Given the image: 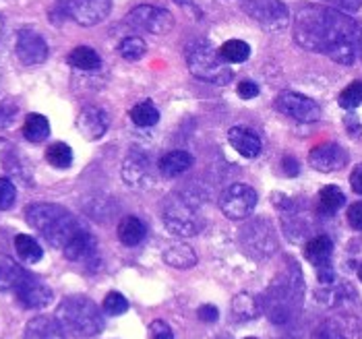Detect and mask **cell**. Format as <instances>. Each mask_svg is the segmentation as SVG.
<instances>
[{
	"label": "cell",
	"instance_id": "f907efd6",
	"mask_svg": "<svg viewBox=\"0 0 362 339\" xmlns=\"http://www.w3.org/2000/svg\"><path fill=\"white\" fill-rule=\"evenodd\" d=\"M356 54L362 58V25H356Z\"/></svg>",
	"mask_w": 362,
	"mask_h": 339
},
{
	"label": "cell",
	"instance_id": "83f0119b",
	"mask_svg": "<svg viewBox=\"0 0 362 339\" xmlns=\"http://www.w3.org/2000/svg\"><path fill=\"white\" fill-rule=\"evenodd\" d=\"M164 261L174 269H191L197 265V254L189 244H174L164 253Z\"/></svg>",
	"mask_w": 362,
	"mask_h": 339
},
{
	"label": "cell",
	"instance_id": "ba28073f",
	"mask_svg": "<svg viewBox=\"0 0 362 339\" xmlns=\"http://www.w3.org/2000/svg\"><path fill=\"white\" fill-rule=\"evenodd\" d=\"M243 8L265 31H281L290 25V11L281 0H243Z\"/></svg>",
	"mask_w": 362,
	"mask_h": 339
},
{
	"label": "cell",
	"instance_id": "74e56055",
	"mask_svg": "<svg viewBox=\"0 0 362 339\" xmlns=\"http://www.w3.org/2000/svg\"><path fill=\"white\" fill-rule=\"evenodd\" d=\"M102 309H104L106 314H110V316H118V314H124V312L129 311V300H127L120 292H110V294L104 298Z\"/></svg>",
	"mask_w": 362,
	"mask_h": 339
},
{
	"label": "cell",
	"instance_id": "8992f818",
	"mask_svg": "<svg viewBox=\"0 0 362 339\" xmlns=\"http://www.w3.org/2000/svg\"><path fill=\"white\" fill-rule=\"evenodd\" d=\"M187 62H189V71L199 81L211 85H228L234 79L232 69L223 62L220 52L209 42L195 44L187 54Z\"/></svg>",
	"mask_w": 362,
	"mask_h": 339
},
{
	"label": "cell",
	"instance_id": "60d3db41",
	"mask_svg": "<svg viewBox=\"0 0 362 339\" xmlns=\"http://www.w3.org/2000/svg\"><path fill=\"white\" fill-rule=\"evenodd\" d=\"M17 106L13 102H2L0 104V126H11L17 116Z\"/></svg>",
	"mask_w": 362,
	"mask_h": 339
},
{
	"label": "cell",
	"instance_id": "d4e9b609",
	"mask_svg": "<svg viewBox=\"0 0 362 339\" xmlns=\"http://www.w3.org/2000/svg\"><path fill=\"white\" fill-rule=\"evenodd\" d=\"M116 234H118V240H120L124 246H137V244L143 242V238H145V224L141 222L139 218L129 215V218H124V220L118 224Z\"/></svg>",
	"mask_w": 362,
	"mask_h": 339
},
{
	"label": "cell",
	"instance_id": "e575fe53",
	"mask_svg": "<svg viewBox=\"0 0 362 339\" xmlns=\"http://www.w3.org/2000/svg\"><path fill=\"white\" fill-rule=\"evenodd\" d=\"M344 203H346V197H344V193L337 186L329 184V186L321 189V193H319V207H321V211L335 213Z\"/></svg>",
	"mask_w": 362,
	"mask_h": 339
},
{
	"label": "cell",
	"instance_id": "8d00e7d4",
	"mask_svg": "<svg viewBox=\"0 0 362 339\" xmlns=\"http://www.w3.org/2000/svg\"><path fill=\"white\" fill-rule=\"evenodd\" d=\"M362 104V81L350 83L339 93V106L344 110H354Z\"/></svg>",
	"mask_w": 362,
	"mask_h": 339
},
{
	"label": "cell",
	"instance_id": "836d02e7",
	"mask_svg": "<svg viewBox=\"0 0 362 339\" xmlns=\"http://www.w3.org/2000/svg\"><path fill=\"white\" fill-rule=\"evenodd\" d=\"M131 120H133L137 126H141V129H147V126L158 124L160 112H158V108H156L151 102H141V104H137V106L131 110Z\"/></svg>",
	"mask_w": 362,
	"mask_h": 339
},
{
	"label": "cell",
	"instance_id": "277c9868",
	"mask_svg": "<svg viewBox=\"0 0 362 339\" xmlns=\"http://www.w3.org/2000/svg\"><path fill=\"white\" fill-rule=\"evenodd\" d=\"M56 321L73 338H93L104 329L100 307L87 296H69L56 309Z\"/></svg>",
	"mask_w": 362,
	"mask_h": 339
},
{
	"label": "cell",
	"instance_id": "484cf974",
	"mask_svg": "<svg viewBox=\"0 0 362 339\" xmlns=\"http://www.w3.org/2000/svg\"><path fill=\"white\" fill-rule=\"evenodd\" d=\"M259 311H261L259 300H257L255 296H251V294H247V292H240V294L234 296V300H232V319H236V321H240V323L257 319Z\"/></svg>",
	"mask_w": 362,
	"mask_h": 339
},
{
	"label": "cell",
	"instance_id": "7c38bea8",
	"mask_svg": "<svg viewBox=\"0 0 362 339\" xmlns=\"http://www.w3.org/2000/svg\"><path fill=\"white\" fill-rule=\"evenodd\" d=\"M276 108L279 112L298 120V122H317L321 118V108L315 100H310L303 93L294 91H281L276 100Z\"/></svg>",
	"mask_w": 362,
	"mask_h": 339
},
{
	"label": "cell",
	"instance_id": "30bf717a",
	"mask_svg": "<svg viewBox=\"0 0 362 339\" xmlns=\"http://www.w3.org/2000/svg\"><path fill=\"white\" fill-rule=\"evenodd\" d=\"M257 207V193L249 184H230L220 197V209L228 220H247Z\"/></svg>",
	"mask_w": 362,
	"mask_h": 339
},
{
	"label": "cell",
	"instance_id": "c3c4849f",
	"mask_svg": "<svg viewBox=\"0 0 362 339\" xmlns=\"http://www.w3.org/2000/svg\"><path fill=\"white\" fill-rule=\"evenodd\" d=\"M362 0H337V6L339 8H344V11H348V13H354V11H358L361 8Z\"/></svg>",
	"mask_w": 362,
	"mask_h": 339
},
{
	"label": "cell",
	"instance_id": "f1b7e54d",
	"mask_svg": "<svg viewBox=\"0 0 362 339\" xmlns=\"http://www.w3.org/2000/svg\"><path fill=\"white\" fill-rule=\"evenodd\" d=\"M50 135V122L42 114H29L23 124V137L29 143H42Z\"/></svg>",
	"mask_w": 362,
	"mask_h": 339
},
{
	"label": "cell",
	"instance_id": "ab89813d",
	"mask_svg": "<svg viewBox=\"0 0 362 339\" xmlns=\"http://www.w3.org/2000/svg\"><path fill=\"white\" fill-rule=\"evenodd\" d=\"M149 339H174L170 325L164 321H153L149 325Z\"/></svg>",
	"mask_w": 362,
	"mask_h": 339
},
{
	"label": "cell",
	"instance_id": "7a4b0ae2",
	"mask_svg": "<svg viewBox=\"0 0 362 339\" xmlns=\"http://www.w3.org/2000/svg\"><path fill=\"white\" fill-rule=\"evenodd\" d=\"M305 300V280L303 271L296 263H290L286 271H281L265 294L261 296V311L267 314V319L274 325H290L298 312L303 311Z\"/></svg>",
	"mask_w": 362,
	"mask_h": 339
},
{
	"label": "cell",
	"instance_id": "7dc6e473",
	"mask_svg": "<svg viewBox=\"0 0 362 339\" xmlns=\"http://www.w3.org/2000/svg\"><path fill=\"white\" fill-rule=\"evenodd\" d=\"M281 168H284V172H286L290 178H296L298 172H300V164H298L294 157H284V160H281Z\"/></svg>",
	"mask_w": 362,
	"mask_h": 339
},
{
	"label": "cell",
	"instance_id": "1f68e13d",
	"mask_svg": "<svg viewBox=\"0 0 362 339\" xmlns=\"http://www.w3.org/2000/svg\"><path fill=\"white\" fill-rule=\"evenodd\" d=\"M15 251L19 254V258L25 261V263H37L44 256L42 246L35 242V238H31L28 234L15 236Z\"/></svg>",
	"mask_w": 362,
	"mask_h": 339
},
{
	"label": "cell",
	"instance_id": "7402d4cb",
	"mask_svg": "<svg viewBox=\"0 0 362 339\" xmlns=\"http://www.w3.org/2000/svg\"><path fill=\"white\" fill-rule=\"evenodd\" d=\"M191 166H193V155L187 151H180V149L162 155L158 162V168L162 172V176H166V178H176V176L189 172Z\"/></svg>",
	"mask_w": 362,
	"mask_h": 339
},
{
	"label": "cell",
	"instance_id": "db71d44e",
	"mask_svg": "<svg viewBox=\"0 0 362 339\" xmlns=\"http://www.w3.org/2000/svg\"><path fill=\"white\" fill-rule=\"evenodd\" d=\"M2 29H4V23H2V19H0V35H2Z\"/></svg>",
	"mask_w": 362,
	"mask_h": 339
},
{
	"label": "cell",
	"instance_id": "816d5d0a",
	"mask_svg": "<svg viewBox=\"0 0 362 339\" xmlns=\"http://www.w3.org/2000/svg\"><path fill=\"white\" fill-rule=\"evenodd\" d=\"M356 333H361V339H362V325H361V323H358V331H356Z\"/></svg>",
	"mask_w": 362,
	"mask_h": 339
},
{
	"label": "cell",
	"instance_id": "5b68a950",
	"mask_svg": "<svg viewBox=\"0 0 362 339\" xmlns=\"http://www.w3.org/2000/svg\"><path fill=\"white\" fill-rule=\"evenodd\" d=\"M201 198L193 193H172L162 203V220L170 234L180 238L197 236L203 230V220L199 215Z\"/></svg>",
	"mask_w": 362,
	"mask_h": 339
},
{
	"label": "cell",
	"instance_id": "11a10c76",
	"mask_svg": "<svg viewBox=\"0 0 362 339\" xmlns=\"http://www.w3.org/2000/svg\"><path fill=\"white\" fill-rule=\"evenodd\" d=\"M245 339H257V338H245Z\"/></svg>",
	"mask_w": 362,
	"mask_h": 339
},
{
	"label": "cell",
	"instance_id": "9a60e30c",
	"mask_svg": "<svg viewBox=\"0 0 362 339\" xmlns=\"http://www.w3.org/2000/svg\"><path fill=\"white\" fill-rule=\"evenodd\" d=\"M122 178L129 186H135V189L147 186L153 180L149 155L143 149L129 151V155L124 157V164H122Z\"/></svg>",
	"mask_w": 362,
	"mask_h": 339
},
{
	"label": "cell",
	"instance_id": "4fadbf2b",
	"mask_svg": "<svg viewBox=\"0 0 362 339\" xmlns=\"http://www.w3.org/2000/svg\"><path fill=\"white\" fill-rule=\"evenodd\" d=\"M15 292H17V300L25 309H31V311L46 309L52 302V296H54L52 290L46 283L42 282V280H37V278H33L31 273L23 275V280L15 287Z\"/></svg>",
	"mask_w": 362,
	"mask_h": 339
},
{
	"label": "cell",
	"instance_id": "4dcf8cb0",
	"mask_svg": "<svg viewBox=\"0 0 362 339\" xmlns=\"http://www.w3.org/2000/svg\"><path fill=\"white\" fill-rule=\"evenodd\" d=\"M66 60H69V64H73L75 69H81V71H95L102 66V58L98 56L95 50L87 48V46L75 48Z\"/></svg>",
	"mask_w": 362,
	"mask_h": 339
},
{
	"label": "cell",
	"instance_id": "9c48e42d",
	"mask_svg": "<svg viewBox=\"0 0 362 339\" xmlns=\"http://www.w3.org/2000/svg\"><path fill=\"white\" fill-rule=\"evenodd\" d=\"M56 4L64 17L83 28L102 23L112 8V0H56Z\"/></svg>",
	"mask_w": 362,
	"mask_h": 339
},
{
	"label": "cell",
	"instance_id": "bcb514c9",
	"mask_svg": "<svg viewBox=\"0 0 362 339\" xmlns=\"http://www.w3.org/2000/svg\"><path fill=\"white\" fill-rule=\"evenodd\" d=\"M350 186L356 195H362V164H358L356 168L352 170L350 174Z\"/></svg>",
	"mask_w": 362,
	"mask_h": 339
},
{
	"label": "cell",
	"instance_id": "d6986e66",
	"mask_svg": "<svg viewBox=\"0 0 362 339\" xmlns=\"http://www.w3.org/2000/svg\"><path fill=\"white\" fill-rule=\"evenodd\" d=\"M228 141L230 145L243 155V157H257L261 153V139L257 137V133H252L247 126H234L228 131Z\"/></svg>",
	"mask_w": 362,
	"mask_h": 339
},
{
	"label": "cell",
	"instance_id": "5bb4252c",
	"mask_svg": "<svg viewBox=\"0 0 362 339\" xmlns=\"http://www.w3.org/2000/svg\"><path fill=\"white\" fill-rule=\"evenodd\" d=\"M15 52H17V58L23 64L33 66V64H42L48 58V46H46L44 37L37 31H33V29H21L17 33Z\"/></svg>",
	"mask_w": 362,
	"mask_h": 339
},
{
	"label": "cell",
	"instance_id": "52a82bcc",
	"mask_svg": "<svg viewBox=\"0 0 362 339\" xmlns=\"http://www.w3.org/2000/svg\"><path fill=\"white\" fill-rule=\"evenodd\" d=\"M240 244L249 256L263 261L278 251V234L269 220L257 218L240 230Z\"/></svg>",
	"mask_w": 362,
	"mask_h": 339
},
{
	"label": "cell",
	"instance_id": "b9f144b4",
	"mask_svg": "<svg viewBox=\"0 0 362 339\" xmlns=\"http://www.w3.org/2000/svg\"><path fill=\"white\" fill-rule=\"evenodd\" d=\"M348 224L354 230H362V201H356L348 207Z\"/></svg>",
	"mask_w": 362,
	"mask_h": 339
},
{
	"label": "cell",
	"instance_id": "f5cc1de1",
	"mask_svg": "<svg viewBox=\"0 0 362 339\" xmlns=\"http://www.w3.org/2000/svg\"><path fill=\"white\" fill-rule=\"evenodd\" d=\"M358 278L362 280V263H361V267H358Z\"/></svg>",
	"mask_w": 362,
	"mask_h": 339
},
{
	"label": "cell",
	"instance_id": "e0dca14e",
	"mask_svg": "<svg viewBox=\"0 0 362 339\" xmlns=\"http://www.w3.org/2000/svg\"><path fill=\"white\" fill-rule=\"evenodd\" d=\"M308 162L319 172H337L348 164V153L337 143H323L310 149Z\"/></svg>",
	"mask_w": 362,
	"mask_h": 339
},
{
	"label": "cell",
	"instance_id": "2e32d148",
	"mask_svg": "<svg viewBox=\"0 0 362 339\" xmlns=\"http://www.w3.org/2000/svg\"><path fill=\"white\" fill-rule=\"evenodd\" d=\"M356 331H358V321L354 319V314L335 312L315 329V339H352Z\"/></svg>",
	"mask_w": 362,
	"mask_h": 339
},
{
	"label": "cell",
	"instance_id": "7bdbcfd3",
	"mask_svg": "<svg viewBox=\"0 0 362 339\" xmlns=\"http://www.w3.org/2000/svg\"><path fill=\"white\" fill-rule=\"evenodd\" d=\"M317 275H319V282L323 283V285H334L335 282L334 265H332V263H327V265L317 267Z\"/></svg>",
	"mask_w": 362,
	"mask_h": 339
},
{
	"label": "cell",
	"instance_id": "3957f363",
	"mask_svg": "<svg viewBox=\"0 0 362 339\" xmlns=\"http://www.w3.org/2000/svg\"><path fill=\"white\" fill-rule=\"evenodd\" d=\"M25 220L28 224L48 244H52L56 249H64V244L85 230L75 215H71L64 207L54 205V203H33L29 205L25 211Z\"/></svg>",
	"mask_w": 362,
	"mask_h": 339
},
{
	"label": "cell",
	"instance_id": "f546056e",
	"mask_svg": "<svg viewBox=\"0 0 362 339\" xmlns=\"http://www.w3.org/2000/svg\"><path fill=\"white\" fill-rule=\"evenodd\" d=\"M220 56L226 64H240L251 56V46L243 40H228L220 48Z\"/></svg>",
	"mask_w": 362,
	"mask_h": 339
},
{
	"label": "cell",
	"instance_id": "f6af8a7d",
	"mask_svg": "<svg viewBox=\"0 0 362 339\" xmlns=\"http://www.w3.org/2000/svg\"><path fill=\"white\" fill-rule=\"evenodd\" d=\"M238 95H240L243 100H252V97H257V95H259V85L252 83V81H240V83H238Z\"/></svg>",
	"mask_w": 362,
	"mask_h": 339
},
{
	"label": "cell",
	"instance_id": "f35d334b",
	"mask_svg": "<svg viewBox=\"0 0 362 339\" xmlns=\"http://www.w3.org/2000/svg\"><path fill=\"white\" fill-rule=\"evenodd\" d=\"M15 198H17V189H15L13 180L2 176L0 178V211L11 209L13 203H15Z\"/></svg>",
	"mask_w": 362,
	"mask_h": 339
},
{
	"label": "cell",
	"instance_id": "4316f807",
	"mask_svg": "<svg viewBox=\"0 0 362 339\" xmlns=\"http://www.w3.org/2000/svg\"><path fill=\"white\" fill-rule=\"evenodd\" d=\"M0 174H4V178L23 174L21 157H19L17 149L13 147V143L6 139H0Z\"/></svg>",
	"mask_w": 362,
	"mask_h": 339
},
{
	"label": "cell",
	"instance_id": "ac0fdd59",
	"mask_svg": "<svg viewBox=\"0 0 362 339\" xmlns=\"http://www.w3.org/2000/svg\"><path fill=\"white\" fill-rule=\"evenodd\" d=\"M108 126H110L108 114L104 112L102 108H98V106H87L77 116V129H79L81 137H85L87 141L102 139L106 135Z\"/></svg>",
	"mask_w": 362,
	"mask_h": 339
},
{
	"label": "cell",
	"instance_id": "8fae6325",
	"mask_svg": "<svg viewBox=\"0 0 362 339\" xmlns=\"http://www.w3.org/2000/svg\"><path fill=\"white\" fill-rule=\"evenodd\" d=\"M127 23L131 28L147 31V33H156V35H164L174 28V17L162 6H153V4H139L135 6L129 15H127Z\"/></svg>",
	"mask_w": 362,
	"mask_h": 339
},
{
	"label": "cell",
	"instance_id": "d590c367",
	"mask_svg": "<svg viewBox=\"0 0 362 339\" xmlns=\"http://www.w3.org/2000/svg\"><path fill=\"white\" fill-rule=\"evenodd\" d=\"M118 52L124 60H139L147 52V44L141 40L139 35H129L118 44Z\"/></svg>",
	"mask_w": 362,
	"mask_h": 339
},
{
	"label": "cell",
	"instance_id": "44dd1931",
	"mask_svg": "<svg viewBox=\"0 0 362 339\" xmlns=\"http://www.w3.org/2000/svg\"><path fill=\"white\" fill-rule=\"evenodd\" d=\"M23 339H66L62 327L58 325L54 316H33L25 327Z\"/></svg>",
	"mask_w": 362,
	"mask_h": 339
},
{
	"label": "cell",
	"instance_id": "6da1fadb",
	"mask_svg": "<svg viewBox=\"0 0 362 339\" xmlns=\"http://www.w3.org/2000/svg\"><path fill=\"white\" fill-rule=\"evenodd\" d=\"M356 21L335 8L305 4L294 19V40L308 52L325 54L339 64H354Z\"/></svg>",
	"mask_w": 362,
	"mask_h": 339
},
{
	"label": "cell",
	"instance_id": "ffe728a7",
	"mask_svg": "<svg viewBox=\"0 0 362 339\" xmlns=\"http://www.w3.org/2000/svg\"><path fill=\"white\" fill-rule=\"evenodd\" d=\"M95 249H98V242L95 238L87 232V230H81L79 234H75L66 244H64V256L73 263H81V261H87L95 254Z\"/></svg>",
	"mask_w": 362,
	"mask_h": 339
},
{
	"label": "cell",
	"instance_id": "ee69618b",
	"mask_svg": "<svg viewBox=\"0 0 362 339\" xmlns=\"http://www.w3.org/2000/svg\"><path fill=\"white\" fill-rule=\"evenodd\" d=\"M197 314H199V319L205 321V323H216V321L220 319V311H218L214 304H203V307L197 311Z\"/></svg>",
	"mask_w": 362,
	"mask_h": 339
},
{
	"label": "cell",
	"instance_id": "cb8c5ba5",
	"mask_svg": "<svg viewBox=\"0 0 362 339\" xmlns=\"http://www.w3.org/2000/svg\"><path fill=\"white\" fill-rule=\"evenodd\" d=\"M23 275H25V271L21 269V265L15 258L0 254V292L15 290L21 283Z\"/></svg>",
	"mask_w": 362,
	"mask_h": 339
},
{
	"label": "cell",
	"instance_id": "d6a6232c",
	"mask_svg": "<svg viewBox=\"0 0 362 339\" xmlns=\"http://www.w3.org/2000/svg\"><path fill=\"white\" fill-rule=\"evenodd\" d=\"M46 160L50 166H54L58 170L71 168L73 164V149L66 143H52L46 149Z\"/></svg>",
	"mask_w": 362,
	"mask_h": 339
},
{
	"label": "cell",
	"instance_id": "603a6c76",
	"mask_svg": "<svg viewBox=\"0 0 362 339\" xmlns=\"http://www.w3.org/2000/svg\"><path fill=\"white\" fill-rule=\"evenodd\" d=\"M332 254H334V242L329 236H315L305 246V256L315 267L332 263Z\"/></svg>",
	"mask_w": 362,
	"mask_h": 339
},
{
	"label": "cell",
	"instance_id": "9f6ffc18",
	"mask_svg": "<svg viewBox=\"0 0 362 339\" xmlns=\"http://www.w3.org/2000/svg\"><path fill=\"white\" fill-rule=\"evenodd\" d=\"M220 339H228V338H220Z\"/></svg>",
	"mask_w": 362,
	"mask_h": 339
},
{
	"label": "cell",
	"instance_id": "681fc988",
	"mask_svg": "<svg viewBox=\"0 0 362 339\" xmlns=\"http://www.w3.org/2000/svg\"><path fill=\"white\" fill-rule=\"evenodd\" d=\"M174 2H176V4H180V6H187V8L195 15V19H201V17H203V13L199 11V6H197L193 0H174Z\"/></svg>",
	"mask_w": 362,
	"mask_h": 339
}]
</instances>
